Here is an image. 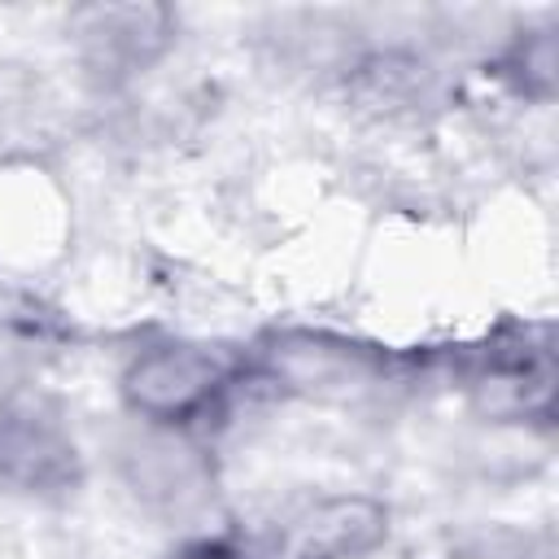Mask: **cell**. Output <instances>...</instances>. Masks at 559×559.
Masks as SVG:
<instances>
[{
	"mask_svg": "<svg viewBox=\"0 0 559 559\" xmlns=\"http://www.w3.org/2000/svg\"><path fill=\"white\" fill-rule=\"evenodd\" d=\"M214 362L192 354V349H162V354H148L135 376H131V397L148 411H183L192 406L205 389H214Z\"/></svg>",
	"mask_w": 559,
	"mask_h": 559,
	"instance_id": "obj_1",
	"label": "cell"
}]
</instances>
